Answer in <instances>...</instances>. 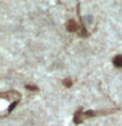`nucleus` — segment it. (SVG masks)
I'll return each mask as SVG.
<instances>
[{
	"mask_svg": "<svg viewBox=\"0 0 122 126\" xmlns=\"http://www.w3.org/2000/svg\"><path fill=\"white\" fill-rule=\"evenodd\" d=\"M67 30L68 32H76L77 30V25L74 20H70V21L67 22Z\"/></svg>",
	"mask_w": 122,
	"mask_h": 126,
	"instance_id": "f257e3e1",
	"label": "nucleus"
},
{
	"mask_svg": "<svg viewBox=\"0 0 122 126\" xmlns=\"http://www.w3.org/2000/svg\"><path fill=\"white\" fill-rule=\"evenodd\" d=\"M113 64L116 67H122V55H116L113 58Z\"/></svg>",
	"mask_w": 122,
	"mask_h": 126,
	"instance_id": "f03ea898",
	"label": "nucleus"
},
{
	"mask_svg": "<svg viewBox=\"0 0 122 126\" xmlns=\"http://www.w3.org/2000/svg\"><path fill=\"white\" fill-rule=\"evenodd\" d=\"M81 117L84 118V116H81V110H77L76 114L74 116V122H75V124H80V122H81Z\"/></svg>",
	"mask_w": 122,
	"mask_h": 126,
	"instance_id": "7ed1b4c3",
	"label": "nucleus"
},
{
	"mask_svg": "<svg viewBox=\"0 0 122 126\" xmlns=\"http://www.w3.org/2000/svg\"><path fill=\"white\" fill-rule=\"evenodd\" d=\"M83 22H85V24H88V25H91V24L93 22V17H92L91 15L84 16V18H83Z\"/></svg>",
	"mask_w": 122,
	"mask_h": 126,
	"instance_id": "20e7f679",
	"label": "nucleus"
},
{
	"mask_svg": "<svg viewBox=\"0 0 122 126\" xmlns=\"http://www.w3.org/2000/svg\"><path fill=\"white\" fill-rule=\"evenodd\" d=\"M63 84H64L66 87H70L71 84H72V80H71L70 78H67V79H64V80H63Z\"/></svg>",
	"mask_w": 122,
	"mask_h": 126,
	"instance_id": "39448f33",
	"label": "nucleus"
},
{
	"mask_svg": "<svg viewBox=\"0 0 122 126\" xmlns=\"http://www.w3.org/2000/svg\"><path fill=\"white\" fill-rule=\"evenodd\" d=\"M84 116L85 117H93V116H96V113H94L93 110H88V112L84 113Z\"/></svg>",
	"mask_w": 122,
	"mask_h": 126,
	"instance_id": "423d86ee",
	"label": "nucleus"
},
{
	"mask_svg": "<svg viewBox=\"0 0 122 126\" xmlns=\"http://www.w3.org/2000/svg\"><path fill=\"white\" fill-rule=\"evenodd\" d=\"M16 105H17V101H15V102H12V104L9 105V108H8V112H12L15 108H16Z\"/></svg>",
	"mask_w": 122,
	"mask_h": 126,
	"instance_id": "0eeeda50",
	"label": "nucleus"
},
{
	"mask_svg": "<svg viewBox=\"0 0 122 126\" xmlns=\"http://www.w3.org/2000/svg\"><path fill=\"white\" fill-rule=\"evenodd\" d=\"M26 89H29V91H38V88L35 85H26Z\"/></svg>",
	"mask_w": 122,
	"mask_h": 126,
	"instance_id": "6e6552de",
	"label": "nucleus"
}]
</instances>
